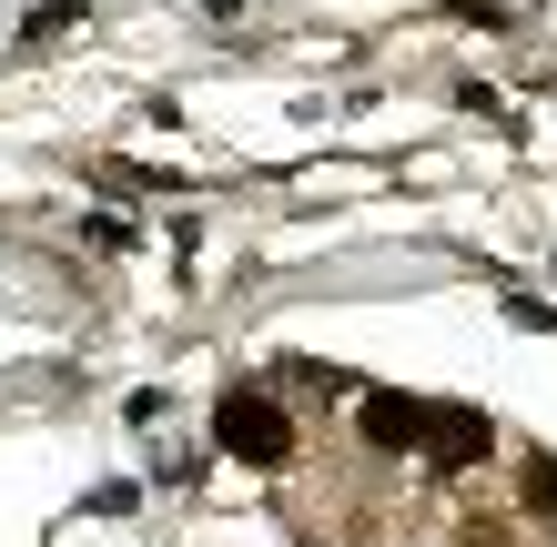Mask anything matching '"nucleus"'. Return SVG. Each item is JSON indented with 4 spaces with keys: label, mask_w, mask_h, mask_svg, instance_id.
I'll return each instance as SVG.
<instances>
[{
    "label": "nucleus",
    "mask_w": 557,
    "mask_h": 547,
    "mask_svg": "<svg viewBox=\"0 0 557 547\" xmlns=\"http://www.w3.org/2000/svg\"><path fill=\"white\" fill-rule=\"evenodd\" d=\"M213 436H223V457H244V467H284V457H294L284 406H274V396H253V385H234V396L213 406Z\"/></svg>",
    "instance_id": "nucleus-1"
},
{
    "label": "nucleus",
    "mask_w": 557,
    "mask_h": 547,
    "mask_svg": "<svg viewBox=\"0 0 557 547\" xmlns=\"http://www.w3.org/2000/svg\"><path fill=\"white\" fill-rule=\"evenodd\" d=\"M486 446H497V426H486L476 406H425V446H416V457H436L456 476V467H476Z\"/></svg>",
    "instance_id": "nucleus-2"
},
{
    "label": "nucleus",
    "mask_w": 557,
    "mask_h": 547,
    "mask_svg": "<svg viewBox=\"0 0 557 547\" xmlns=\"http://www.w3.org/2000/svg\"><path fill=\"white\" fill-rule=\"evenodd\" d=\"M355 426H366L375 457H416V446H425V396H396V385H385V396H366Z\"/></svg>",
    "instance_id": "nucleus-3"
},
{
    "label": "nucleus",
    "mask_w": 557,
    "mask_h": 547,
    "mask_svg": "<svg viewBox=\"0 0 557 547\" xmlns=\"http://www.w3.org/2000/svg\"><path fill=\"white\" fill-rule=\"evenodd\" d=\"M72 21H82V0H41V11L21 21V41H61V30H72Z\"/></svg>",
    "instance_id": "nucleus-4"
},
{
    "label": "nucleus",
    "mask_w": 557,
    "mask_h": 547,
    "mask_svg": "<svg viewBox=\"0 0 557 547\" xmlns=\"http://www.w3.org/2000/svg\"><path fill=\"white\" fill-rule=\"evenodd\" d=\"M528 507H537V518H557V457H528Z\"/></svg>",
    "instance_id": "nucleus-5"
},
{
    "label": "nucleus",
    "mask_w": 557,
    "mask_h": 547,
    "mask_svg": "<svg viewBox=\"0 0 557 547\" xmlns=\"http://www.w3.org/2000/svg\"><path fill=\"white\" fill-rule=\"evenodd\" d=\"M467 547H507V537H486V527H476V537H467Z\"/></svg>",
    "instance_id": "nucleus-6"
}]
</instances>
